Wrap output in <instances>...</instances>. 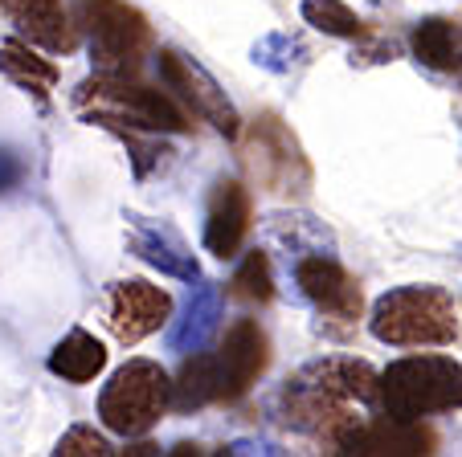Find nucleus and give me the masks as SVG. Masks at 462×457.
Here are the masks:
<instances>
[{"label":"nucleus","mask_w":462,"mask_h":457,"mask_svg":"<svg viewBox=\"0 0 462 457\" xmlns=\"http://www.w3.org/2000/svg\"><path fill=\"white\" fill-rule=\"evenodd\" d=\"M295 286L315 311L340 331H352L365 311V294H360L356 278L332 258V253H303L295 258Z\"/></svg>","instance_id":"6e6552de"},{"label":"nucleus","mask_w":462,"mask_h":457,"mask_svg":"<svg viewBox=\"0 0 462 457\" xmlns=\"http://www.w3.org/2000/svg\"><path fill=\"white\" fill-rule=\"evenodd\" d=\"M131 221V250L135 258H143L148 266H156L160 274H172L180 282H197L201 278V266L192 258L189 242L176 233L168 221H148V216H127Z\"/></svg>","instance_id":"ddd939ff"},{"label":"nucleus","mask_w":462,"mask_h":457,"mask_svg":"<svg viewBox=\"0 0 462 457\" xmlns=\"http://www.w3.org/2000/svg\"><path fill=\"white\" fill-rule=\"evenodd\" d=\"M271 221H274L271 229L291 245V250H295V258H303V253H323V245H328V250H336L332 233H328L315 216L295 213V216H271Z\"/></svg>","instance_id":"4be33fe9"},{"label":"nucleus","mask_w":462,"mask_h":457,"mask_svg":"<svg viewBox=\"0 0 462 457\" xmlns=\"http://www.w3.org/2000/svg\"><path fill=\"white\" fill-rule=\"evenodd\" d=\"M221 319V290L213 282H201L192 290L189 306H184V319L172 331V352H201L209 343V335L217 331Z\"/></svg>","instance_id":"f3484780"},{"label":"nucleus","mask_w":462,"mask_h":457,"mask_svg":"<svg viewBox=\"0 0 462 457\" xmlns=\"http://www.w3.org/2000/svg\"><path fill=\"white\" fill-rule=\"evenodd\" d=\"M381 413L397 421H421L462 408V363L454 355H405L376 376Z\"/></svg>","instance_id":"20e7f679"},{"label":"nucleus","mask_w":462,"mask_h":457,"mask_svg":"<svg viewBox=\"0 0 462 457\" xmlns=\"http://www.w3.org/2000/svg\"><path fill=\"white\" fill-rule=\"evenodd\" d=\"M160 74H164L168 87H172L192 111L201 114L213 131H221L226 139H237V131H242L237 106L229 103V95L221 90V82L213 78L201 61H192L189 53H180V50L168 45V50H160Z\"/></svg>","instance_id":"1a4fd4ad"},{"label":"nucleus","mask_w":462,"mask_h":457,"mask_svg":"<svg viewBox=\"0 0 462 457\" xmlns=\"http://www.w3.org/2000/svg\"><path fill=\"white\" fill-rule=\"evenodd\" d=\"M58 457H106L111 453V445H106L103 437H98L90 425H74L66 437L58 441V449H53Z\"/></svg>","instance_id":"393cba45"},{"label":"nucleus","mask_w":462,"mask_h":457,"mask_svg":"<svg viewBox=\"0 0 462 457\" xmlns=\"http://www.w3.org/2000/svg\"><path fill=\"white\" fill-rule=\"evenodd\" d=\"M229 294L242 302H271L274 294V274H271V258L262 250L245 253V261L237 266L234 282H229Z\"/></svg>","instance_id":"5701e85b"},{"label":"nucleus","mask_w":462,"mask_h":457,"mask_svg":"<svg viewBox=\"0 0 462 457\" xmlns=\"http://www.w3.org/2000/svg\"><path fill=\"white\" fill-rule=\"evenodd\" d=\"M74 29L87 33L90 58L106 74H135L152 45V25L127 0H74Z\"/></svg>","instance_id":"423d86ee"},{"label":"nucleus","mask_w":462,"mask_h":457,"mask_svg":"<svg viewBox=\"0 0 462 457\" xmlns=\"http://www.w3.org/2000/svg\"><path fill=\"white\" fill-rule=\"evenodd\" d=\"M217 400V376H213V355H192L184 360V368L176 371V384L168 388V405H176L180 413L201 408Z\"/></svg>","instance_id":"aec40b11"},{"label":"nucleus","mask_w":462,"mask_h":457,"mask_svg":"<svg viewBox=\"0 0 462 457\" xmlns=\"http://www.w3.org/2000/svg\"><path fill=\"white\" fill-rule=\"evenodd\" d=\"M103 368H106V347L90 331H70L50 352V371L61 379H70V384H90Z\"/></svg>","instance_id":"a211bd4d"},{"label":"nucleus","mask_w":462,"mask_h":457,"mask_svg":"<svg viewBox=\"0 0 462 457\" xmlns=\"http://www.w3.org/2000/svg\"><path fill=\"white\" fill-rule=\"evenodd\" d=\"M17 29L33 45L50 53H70L79 45V29L70 25V13L61 9V0H0Z\"/></svg>","instance_id":"dca6fc26"},{"label":"nucleus","mask_w":462,"mask_h":457,"mask_svg":"<svg viewBox=\"0 0 462 457\" xmlns=\"http://www.w3.org/2000/svg\"><path fill=\"white\" fill-rule=\"evenodd\" d=\"M410 50L418 58V66H426L430 74L462 87V21L450 17H426L413 25Z\"/></svg>","instance_id":"2eb2a0df"},{"label":"nucleus","mask_w":462,"mask_h":457,"mask_svg":"<svg viewBox=\"0 0 462 457\" xmlns=\"http://www.w3.org/2000/svg\"><path fill=\"white\" fill-rule=\"evenodd\" d=\"M172 379L156 360H127L98 392V416L119 437H143L168 413Z\"/></svg>","instance_id":"0eeeda50"},{"label":"nucleus","mask_w":462,"mask_h":457,"mask_svg":"<svg viewBox=\"0 0 462 457\" xmlns=\"http://www.w3.org/2000/svg\"><path fill=\"white\" fill-rule=\"evenodd\" d=\"M381 371L356 355H323L299 368L279 392V413L295 433L340 445L348 429L381 413Z\"/></svg>","instance_id":"f257e3e1"},{"label":"nucleus","mask_w":462,"mask_h":457,"mask_svg":"<svg viewBox=\"0 0 462 457\" xmlns=\"http://www.w3.org/2000/svg\"><path fill=\"white\" fill-rule=\"evenodd\" d=\"M299 9H303L307 25L328 33V37H344V41H365L368 37V25L344 5V0H303Z\"/></svg>","instance_id":"412c9836"},{"label":"nucleus","mask_w":462,"mask_h":457,"mask_svg":"<svg viewBox=\"0 0 462 457\" xmlns=\"http://www.w3.org/2000/svg\"><path fill=\"white\" fill-rule=\"evenodd\" d=\"M237 156H242L245 176L271 197H307L311 188V160H307L299 135L274 111H262L258 119H250Z\"/></svg>","instance_id":"39448f33"},{"label":"nucleus","mask_w":462,"mask_h":457,"mask_svg":"<svg viewBox=\"0 0 462 457\" xmlns=\"http://www.w3.org/2000/svg\"><path fill=\"white\" fill-rule=\"evenodd\" d=\"M21 176H25V164H21V156H17V151H9V147H0V192L17 188Z\"/></svg>","instance_id":"a878e982"},{"label":"nucleus","mask_w":462,"mask_h":457,"mask_svg":"<svg viewBox=\"0 0 462 457\" xmlns=\"http://www.w3.org/2000/svg\"><path fill=\"white\" fill-rule=\"evenodd\" d=\"M74 111L106 131L131 127V131H168V135L189 131L184 111L164 90L135 82L131 74H106V69H98L95 78H87L74 90Z\"/></svg>","instance_id":"f03ea898"},{"label":"nucleus","mask_w":462,"mask_h":457,"mask_svg":"<svg viewBox=\"0 0 462 457\" xmlns=\"http://www.w3.org/2000/svg\"><path fill=\"white\" fill-rule=\"evenodd\" d=\"M438 437L430 429H421V421H397L389 413H376L368 421H360L356 429H348L340 437V453L356 457H421L434 453Z\"/></svg>","instance_id":"f8f14e48"},{"label":"nucleus","mask_w":462,"mask_h":457,"mask_svg":"<svg viewBox=\"0 0 462 457\" xmlns=\"http://www.w3.org/2000/svg\"><path fill=\"white\" fill-rule=\"evenodd\" d=\"M368 331L389 347H450L458 339V311L442 286H397L376 298Z\"/></svg>","instance_id":"7ed1b4c3"},{"label":"nucleus","mask_w":462,"mask_h":457,"mask_svg":"<svg viewBox=\"0 0 462 457\" xmlns=\"http://www.w3.org/2000/svg\"><path fill=\"white\" fill-rule=\"evenodd\" d=\"M0 74L9 82H17L21 90H29L37 103H50V90L58 87V66L37 58V53L21 41L0 45Z\"/></svg>","instance_id":"6ab92c4d"},{"label":"nucleus","mask_w":462,"mask_h":457,"mask_svg":"<svg viewBox=\"0 0 462 457\" xmlns=\"http://www.w3.org/2000/svg\"><path fill=\"white\" fill-rule=\"evenodd\" d=\"M209 355L217 376V400H242L271 363V339L254 319H237L226 331V343Z\"/></svg>","instance_id":"9b49d317"},{"label":"nucleus","mask_w":462,"mask_h":457,"mask_svg":"<svg viewBox=\"0 0 462 457\" xmlns=\"http://www.w3.org/2000/svg\"><path fill=\"white\" fill-rule=\"evenodd\" d=\"M103 315H106V327L119 343H140L148 339L152 331H160L172 315V298L168 290L160 286L143 282V278H123L106 290V302H103Z\"/></svg>","instance_id":"9d476101"},{"label":"nucleus","mask_w":462,"mask_h":457,"mask_svg":"<svg viewBox=\"0 0 462 457\" xmlns=\"http://www.w3.org/2000/svg\"><path fill=\"white\" fill-rule=\"evenodd\" d=\"M291 53H307V45L291 33H271V37H262V41L254 45V61L266 66V69H274V74H287L295 61H303V58H291Z\"/></svg>","instance_id":"b1692460"},{"label":"nucleus","mask_w":462,"mask_h":457,"mask_svg":"<svg viewBox=\"0 0 462 457\" xmlns=\"http://www.w3.org/2000/svg\"><path fill=\"white\" fill-rule=\"evenodd\" d=\"M245 233H250V192L237 180H217L205 216V250L226 261L242 250Z\"/></svg>","instance_id":"4468645a"}]
</instances>
